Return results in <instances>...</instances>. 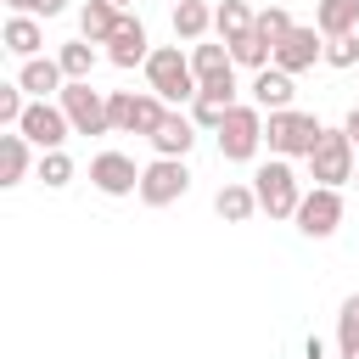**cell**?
Wrapping results in <instances>:
<instances>
[{"instance_id": "1", "label": "cell", "mask_w": 359, "mask_h": 359, "mask_svg": "<svg viewBox=\"0 0 359 359\" xmlns=\"http://www.w3.org/2000/svg\"><path fill=\"white\" fill-rule=\"evenodd\" d=\"M140 67H146V84H151L163 101H174V107H180V101H196V90H202L196 73H191V56H185L180 45H157Z\"/></svg>"}, {"instance_id": "2", "label": "cell", "mask_w": 359, "mask_h": 359, "mask_svg": "<svg viewBox=\"0 0 359 359\" xmlns=\"http://www.w3.org/2000/svg\"><path fill=\"white\" fill-rule=\"evenodd\" d=\"M320 135H325V123L314 112H297V107H280V112L264 118V140H269L275 157H309Z\"/></svg>"}, {"instance_id": "3", "label": "cell", "mask_w": 359, "mask_h": 359, "mask_svg": "<svg viewBox=\"0 0 359 359\" xmlns=\"http://www.w3.org/2000/svg\"><path fill=\"white\" fill-rule=\"evenodd\" d=\"M252 191H258V208L269 219H297V202H303V180L286 157H269L258 174H252Z\"/></svg>"}, {"instance_id": "4", "label": "cell", "mask_w": 359, "mask_h": 359, "mask_svg": "<svg viewBox=\"0 0 359 359\" xmlns=\"http://www.w3.org/2000/svg\"><path fill=\"white\" fill-rule=\"evenodd\" d=\"M258 146H264V107L236 101V107L224 112V123H219V157H224V163H252Z\"/></svg>"}, {"instance_id": "5", "label": "cell", "mask_w": 359, "mask_h": 359, "mask_svg": "<svg viewBox=\"0 0 359 359\" xmlns=\"http://www.w3.org/2000/svg\"><path fill=\"white\" fill-rule=\"evenodd\" d=\"M303 163H309V180H314V185H337V191H342V185L353 180V168H359V151H353L348 129H325Z\"/></svg>"}, {"instance_id": "6", "label": "cell", "mask_w": 359, "mask_h": 359, "mask_svg": "<svg viewBox=\"0 0 359 359\" xmlns=\"http://www.w3.org/2000/svg\"><path fill=\"white\" fill-rule=\"evenodd\" d=\"M107 112H112V129L118 135H157V123L168 118V101L157 95V90H146V95H135V90H112L107 95Z\"/></svg>"}, {"instance_id": "7", "label": "cell", "mask_w": 359, "mask_h": 359, "mask_svg": "<svg viewBox=\"0 0 359 359\" xmlns=\"http://www.w3.org/2000/svg\"><path fill=\"white\" fill-rule=\"evenodd\" d=\"M56 101H62V112H67L73 135H107V129H112L107 95H101V90H90V79H67Z\"/></svg>"}, {"instance_id": "8", "label": "cell", "mask_w": 359, "mask_h": 359, "mask_svg": "<svg viewBox=\"0 0 359 359\" xmlns=\"http://www.w3.org/2000/svg\"><path fill=\"white\" fill-rule=\"evenodd\" d=\"M185 191H191L185 157H151V163L140 168V202H146V208H168V202H180Z\"/></svg>"}, {"instance_id": "9", "label": "cell", "mask_w": 359, "mask_h": 359, "mask_svg": "<svg viewBox=\"0 0 359 359\" xmlns=\"http://www.w3.org/2000/svg\"><path fill=\"white\" fill-rule=\"evenodd\" d=\"M337 224H342V191H337V185L303 191V202H297V230H303L309 241H325V236H337Z\"/></svg>"}, {"instance_id": "10", "label": "cell", "mask_w": 359, "mask_h": 359, "mask_svg": "<svg viewBox=\"0 0 359 359\" xmlns=\"http://www.w3.org/2000/svg\"><path fill=\"white\" fill-rule=\"evenodd\" d=\"M39 151H56L67 135H73V123H67V112H62V101H28V112H22V123H17Z\"/></svg>"}, {"instance_id": "11", "label": "cell", "mask_w": 359, "mask_h": 359, "mask_svg": "<svg viewBox=\"0 0 359 359\" xmlns=\"http://www.w3.org/2000/svg\"><path fill=\"white\" fill-rule=\"evenodd\" d=\"M90 185L101 196H129V191H140V168L123 151H95L90 157Z\"/></svg>"}, {"instance_id": "12", "label": "cell", "mask_w": 359, "mask_h": 359, "mask_svg": "<svg viewBox=\"0 0 359 359\" xmlns=\"http://www.w3.org/2000/svg\"><path fill=\"white\" fill-rule=\"evenodd\" d=\"M314 62H325V34L320 28H292L275 45V67H286V73H309Z\"/></svg>"}, {"instance_id": "13", "label": "cell", "mask_w": 359, "mask_h": 359, "mask_svg": "<svg viewBox=\"0 0 359 359\" xmlns=\"http://www.w3.org/2000/svg\"><path fill=\"white\" fill-rule=\"evenodd\" d=\"M151 56V39H146V22L140 17H118V28H112V39H107V62L112 67H135V62H146Z\"/></svg>"}, {"instance_id": "14", "label": "cell", "mask_w": 359, "mask_h": 359, "mask_svg": "<svg viewBox=\"0 0 359 359\" xmlns=\"http://www.w3.org/2000/svg\"><path fill=\"white\" fill-rule=\"evenodd\" d=\"M17 84H22L34 101H50V95H62L67 73H62V62H56V56H28V62H22V73H17Z\"/></svg>"}, {"instance_id": "15", "label": "cell", "mask_w": 359, "mask_h": 359, "mask_svg": "<svg viewBox=\"0 0 359 359\" xmlns=\"http://www.w3.org/2000/svg\"><path fill=\"white\" fill-rule=\"evenodd\" d=\"M247 90H252V107H264V112H280V107H292V95H297V90H292V73L275 67V62L258 67Z\"/></svg>"}, {"instance_id": "16", "label": "cell", "mask_w": 359, "mask_h": 359, "mask_svg": "<svg viewBox=\"0 0 359 359\" xmlns=\"http://www.w3.org/2000/svg\"><path fill=\"white\" fill-rule=\"evenodd\" d=\"M0 45L11 50V56H39V45H45V28H39V17H22V11H11L6 17V28H0Z\"/></svg>"}, {"instance_id": "17", "label": "cell", "mask_w": 359, "mask_h": 359, "mask_svg": "<svg viewBox=\"0 0 359 359\" xmlns=\"http://www.w3.org/2000/svg\"><path fill=\"white\" fill-rule=\"evenodd\" d=\"M28 146H34V140H28L22 129H6V135H0V185H22V180H28V163H34Z\"/></svg>"}, {"instance_id": "18", "label": "cell", "mask_w": 359, "mask_h": 359, "mask_svg": "<svg viewBox=\"0 0 359 359\" xmlns=\"http://www.w3.org/2000/svg\"><path fill=\"white\" fill-rule=\"evenodd\" d=\"M191 146H196V123L180 118V112H168V118L157 123V135H151V151H157V157H185Z\"/></svg>"}, {"instance_id": "19", "label": "cell", "mask_w": 359, "mask_h": 359, "mask_svg": "<svg viewBox=\"0 0 359 359\" xmlns=\"http://www.w3.org/2000/svg\"><path fill=\"white\" fill-rule=\"evenodd\" d=\"M213 213H219L224 224H247V219L258 213V191H252V185H241V180H230V185H219Z\"/></svg>"}, {"instance_id": "20", "label": "cell", "mask_w": 359, "mask_h": 359, "mask_svg": "<svg viewBox=\"0 0 359 359\" xmlns=\"http://www.w3.org/2000/svg\"><path fill=\"white\" fill-rule=\"evenodd\" d=\"M118 6L112 0H84L79 6V39H95V45H107L112 39V28H118Z\"/></svg>"}, {"instance_id": "21", "label": "cell", "mask_w": 359, "mask_h": 359, "mask_svg": "<svg viewBox=\"0 0 359 359\" xmlns=\"http://www.w3.org/2000/svg\"><path fill=\"white\" fill-rule=\"evenodd\" d=\"M314 28H320L325 39L359 34V0H320V6H314Z\"/></svg>"}, {"instance_id": "22", "label": "cell", "mask_w": 359, "mask_h": 359, "mask_svg": "<svg viewBox=\"0 0 359 359\" xmlns=\"http://www.w3.org/2000/svg\"><path fill=\"white\" fill-rule=\"evenodd\" d=\"M252 22H258V11H252L247 0H219V6H213V28H219L224 45H236L241 34H252Z\"/></svg>"}, {"instance_id": "23", "label": "cell", "mask_w": 359, "mask_h": 359, "mask_svg": "<svg viewBox=\"0 0 359 359\" xmlns=\"http://www.w3.org/2000/svg\"><path fill=\"white\" fill-rule=\"evenodd\" d=\"M208 28H213V6H202V0H174V39L196 45Z\"/></svg>"}, {"instance_id": "24", "label": "cell", "mask_w": 359, "mask_h": 359, "mask_svg": "<svg viewBox=\"0 0 359 359\" xmlns=\"http://www.w3.org/2000/svg\"><path fill=\"white\" fill-rule=\"evenodd\" d=\"M224 67H236L230 45H208V39H196V45H191V73H196V84H202V79H213V73H224Z\"/></svg>"}, {"instance_id": "25", "label": "cell", "mask_w": 359, "mask_h": 359, "mask_svg": "<svg viewBox=\"0 0 359 359\" xmlns=\"http://www.w3.org/2000/svg\"><path fill=\"white\" fill-rule=\"evenodd\" d=\"M337 348H342V359H359V292L342 297V309H337Z\"/></svg>"}, {"instance_id": "26", "label": "cell", "mask_w": 359, "mask_h": 359, "mask_svg": "<svg viewBox=\"0 0 359 359\" xmlns=\"http://www.w3.org/2000/svg\"><path fill=\"white\" fill-rule=\"evenodd\" d=\"M56 62H62L67 79H90V67H95V39H67V45L56 50Z\"/></svg>"}, {"instance_id": "27", "label": "cell", "mask_w": 359, "mask_h": 359, "mask_svg": "<svg viewBox=\"0 0 359 359\" xmlns=\"http://www.w3.org/2000/svg\"><path fill=\"white\" fill-rule=\"evenodd\" d=\"M252 28H258V39H269V45H280V39H286V34H292V28H297V22H292V17H286V6H264V11H258V22H252Z\"/></svg>"}, {"instance_id": "28", "label": "cell", "mask_w": 359, "mask_h": 359, "mask_svg": "<svg viewBox=\"0 0 359 359\" xmlns=\"http://www.w3.org/2000/svg\"><path fill=\"white\" fill-rule=\"evenodd\" d=\"M236 90H241V84H236V67H224V73L202 79V90H196V95H202V101H213V107H236Z\"/></svg>"}, {"instance_id": "29", "label": "cell", "mask_w": 359, "mask_h": 359, "mask_svg": "<svg viewBox=\"0 0 359 359\" xmlns=\"http://www.w3.org/2000/svg\"><path fill=\"white\" fill-rule=\"evenodd\" d=\"M39 180L50 185V191H62L67 180H73V157L56 146V151H39Z\"/></svg>"}, {"instance_id": "30", "label": "cell", "mask_w": 359, "mask_h": 359, "mask_svg": "<svg viewBox=\"0 0 359 359\" xmlns=\"http://www.w3.org/2000/svg\"><path fill=\"white\" fill-rule=\"evenodd\" d=\"M28 90L11 79V84H0V129H17L22 123V112H28V101H22Z\"/></svg>"}, {"instance_id": "31", "label": "cell", "mask_w": 359, "mask_h": 359, "mask_svg": "<svg viewBox=\"0 0 359 359\" xmlns=\"http://www.w3.org/2000/svg\"><path fill=\"white\" fill-rule=\"evenodd\" d=\"M325 62H331V67H353V62H359V34H337V39H325Z\"/></svg>"}, {"instance_id": "32", "label": "cell", "mask_w": 359, "mask_h": 359, "mask_svg": "<svg viewBox=\"0 0 359 359\" xmlns=\"http://www.w3.org/2000/svg\"><path fill=\"white\" fill-rule=\"evenodd\" d=\"M224 112H230V107H213V101H202V95L191 101V123H196V129H213V135H219V123H224Z\"/></svg>"}, {"instance_id": "33", "label": "cell", "mask_w": 359, "mask_h": 359, "mask_svg": "<svg viewBox=\"0 0 359 359\" xmlns=\"http://www.w3.org/2000/svg\"><path fill=\"white\" fill-rule=\"evenodd\" d=\"M11 11H22V17H62L67 11V0H6Z\"/></svg>"}, {"instance_id": "34", "label": "cell", "mask_w": 359, "mask_h": 359, "mask_svg": "<svg viewBox=\"0 0 359 359\" xmlns=\"http://www.w3.org/2000/svg\"><path fill=\"white\" fill-rule=\"evenodd\" d=\"M342 129H348V140H353V151H359V107H353V112L342 118Z\"/></svg>"}, {"instance_id": "35", "label": "cell", "mask_w": 359, "mask_h": 359, "mask_svg": "<svg viewBox=\"0 0 359 359\" xmlns=\"http://www.w3.org/2000/svg\"><path fill=\"white\" fill-rule=\"evenodd\" d=\"M303 359H325V342H320V337H309V342H303Z\"/></svg>"}, {"instance_id": "36", "label": "cell", "mask_w": 359, "mask_h": 359, "mask_svg": "<svg viewBox=\"0 0 359 359\" xmlns=\"http://www.w3.org/2000/svg\"><path fill=\"white\" fill-rule=\"evenodd\" d=\"M112 6H118V11H129V6H135V0H112Z\"/></svg>"}, {"instance_id": "37", "label": "cell", "mask_w": 359, "mask_h": 359, "mask_svg": "<svg viewBox=\"0 0 359 359\" xmlns=\"http://www.w3.org/2000/svg\"><path fill=\"white\" fill-rule=\"evenodd\" d=\"M353 180H359V168H353Z\"/></svg>"}]
</instances>
